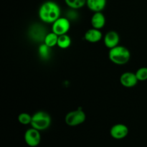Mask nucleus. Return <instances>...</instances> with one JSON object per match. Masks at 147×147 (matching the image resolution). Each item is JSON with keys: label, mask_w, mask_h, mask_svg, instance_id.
Instances as JSON below:
<instances>
[{"label": "nucleus", "mask_w": 147, "mask_h": 147, "mask_svg": "<svg viewBox=\"0 0 147 147\" xmlns=\"http://www.w3.org/2000/svg\"><path fill=\"white\" fill-rule=\"evenodd\" d=\"M52 123L50 115L45 111H37L32 116L31 127L40 131H45L48 129Z\"/></svg>", "instance_id": "3"}, {"label": "nucleus", "mask_w": 147, "mask_h": 147, "mask_svg": "<svg viewBox=\"0 0 147 147\" xmlns=\"http://www.w3.org/2000/svg\"><path fill=\"white\" fill-rule=\"evenodd\" d=\"M72 41L71 38L67 34H62V35L58 36V40H57V45L60 47V49H67L71 45Z\"/></svg>", "instance_id": "15"}, {"label": "nucleus", "mask_w": 147, "mask_h": 147, "mask_svg": "<svg viewBox=\"0 0 147 147\" xmlns=\"http://www.w3.org/2000/svg\"><path fill=\"white\" fill-rule=\"evenodd\" d=\"M66 5L70 9H79L86 5V0H64Z\"/></svg>", "instance_id": "16"}, {"label": "nucleus", "mask_w": 147, "mask_h": 147, "mask_svg": "<svg viewBox=\"0 0 147 147\" xmlns=\"http://www.w3.org/2000/svg\"><path fill=\"white\" fill-rule=\"evenodd\" d=\"M135 74L139 81H146L147 80V67H140L136 70Z\"/></svg>", "instance_id": "19"}, {"label": "nucleus", "mask_w": 147, "mask_h": 147, "mask_svg": "<svg viewBox=\"0 0 147 147\" xmlns=\"http://www.w3.org/2000/svg\"><path fill=\"white\" fill-rule=\"evenodd\" d=\"M86 120V114L82 109L71 111L66 114L65 117V122L68 126L75 127L81 125Z\"/></svg>", "instance_id": "4"}, {"label": "nucleus", "mask_w": 147, "mask_h": 147, "mask_svg": "<svg viewBox=\"0 0 147 147\" xmlns=\"http://www.w3.org/2000/svg\"><path fill=\"white\" fill-rule=\"evenodd\" d=\"M106 23V17L102 11L93 13L90 19V24H91L92 27L98 29V30H101L105 27Z\"/></svg>", "instance_id": "12"}, {"label": "nucleus", "mask_w": 147, "mask_h": 147, "mask_svg": "<svg viewBox=\"0 0 147 147\" xmlns=\"http://www.w3.org/2000/svg\"><path fill=\"white\" fill-rule=\"evenodd\" d=\"M24 139L26 144L30 147H37L41 142V134L40 131L31 127L25 131Z\"/></svg>", "instance_id": "6"}, {"label": "nucleus", "mask_w": 147, "mask_h": 147, "mask_svg": "<svg viewBox=\"0 0 147 147\" xmlns=\"http://www.w3.org/2000/svg\"><path fill=\"white\" fill-rule=\"evenodd\" d=\"M129 128L123 123H116L110 129V135L113 139L121 140L126 138L129 134Z\"/></svg>", "instance_id": "8"}, {"label": "nucleus", "mask_w": 147, "mask_h": 147, "mask_svg": "<svg viewBox=\"0 0 147 147\" xmlns=\"http://www.w3.org/2000/svg\"><path fill=\"white\" fill-rule=\"evenodd\" d=\"M17 120L22 125H29L31 123L32 116L27 113H21L19 114Z\"/></svg>", "instance_id": "18"}, {"label": "nucleus", "mask_w": 147, "mask_h": 147, "mask_svg": "<svg viewBox=\"0 0 147 147\" xmlns=\"http://www.w3.org/2000/svg\"><path fill=\"white\" fill-rule=\"evenodd\" d=\"M61 10L58 4L53 1H46L41 4L38 10V17L46 24H53L60 17Z\"/></svg>", "instance_id": "1"}, {"label": "nucleus", "mask_w": 147, "mask_h": 147, "mask_svg": "<svg viewBox=\"0 0 147 147\" xmlns=\"http://www.w3.org/2000/svg\"><path fill=\"white\" fill-rule=\"evenodd\" d=\"M38 55L42 60H48L51 55V47L45 43H41L38 47Z\"/></svg>", "instance_id": "14"}, {"label": "nucleus", "mask_w": 147, "mask_h": 147, "mask_svg": "<svg viewBox=\"0 0 147 147\" xmlns=\"http://www.w3.org/2000/svg\"><path fill=\"white\" fill-rule=\"evenodd\" d=\"M29 37L36 42H44L45 38L47 33L44 27L40 24H34L29 29Z\"/></svg>", "instance_id": "7"}, {"label": "nucleus", "mask_w": 147, "mask_h": 147, "mask_svg": "<svg viewBox=\"0 0 147 147\" xmlns=\"http://www.w3.org/2000/svg\"><path fill=\"white\" fill-rule=\"evenodd\" d=\"M70 29V21L66 17H60L52 24V32L57 35L67 34Z\"/></svg>", "instance_id": "5"}, {"label": "nucleus", "mask_w": 147, "mask_h": 147, "mask_svg": "<svg viewBox=\"0 0 147 147\" xmlns=\"http://www.w3.org/2000/svg\"><path fill=\"white\" fill-rule=\"evenodd\" d=\"M138 80L135 73L132 72H124L120 76V83L122 86L127 88H133L137 85Z\"/></svg>", "instance_id": "9"}, {"label": "nucleus", "mask_w": 147, "mask_h": 147, "mask_svg": "<svg viewBox=\"0 0 147 147\" xmlns=\"http://www.w3.org/2000/svg\"><path fill=\"white\" fill-rule=\"evenodd\" d=\"M103 39V34L100 30L93 28L89 29L85 32L84 40L90 43H97Z\"/></svg>", "instance_id": "11"}, {"label": "nucleus", "mask_w": 147, "mask_h": 147, "mask_svg": "<svg viewBox=\"0 0 147 147\" xmlns=\"http://www.w3.org/2000/svg\"><path fill=\"white\" fill-rule=\"evenodd\" d=\"M57 40H58V35L52 32L47 33L43 43L53 48L57 45Z\"/></svg>", "instance_id": "17"}, {"label": "nucleus", "mask_w": 147, "mask_h": 147, "mask_svg": "<svg viewBox=\"0 0 147 147\" xmlns=\"http://www.w3.org/2000/svg\"><path fill=\"white\" fill-rule=\"evenodd\" d=\"M66 17L69 20H76L78 17V14L76 11V9H70L68 11L66 14Z\"/></svg>", "instance_id": "20"}, {"label": "nucleus", "mask_w": 147, "mask_h": 147, "mask_svg": "<svg viewBox=\"0 0 147 147\" xmlns=\"http://www.w3.org/2000/svg\"><path fill=\"white\" fill-rule=\"evenodd\" d=\"M103 42H104L105 46L109 50L119 45V42H120L119 34L116 31H113V30L108 32L103 37Z\"/></svg>", "instance_id": "10"}, {"label": "nucleus", "mask_w": 147, "mask_h": 147, "mask_svg": "<svg viewBox=\"0 0 147 147\" xmlns=\"http://www.w3.org/2000/svg\"><path fill=\"white\" fill-rule=\"evenodd\" d=\"M106 4L107 0H86V6L93 13L103 11Z\"/></svg>", "instance_id": "13"}, {"label": "nucleus", "mask_w": 147, "mask_h": 147, "mask_svg": "<svg viewBox=\"0 0 147 147\" xmlns=\"http://www.w3.org/2000/svg\"><path fill=\"white\" fill-rule=\"evenodd\" d=\"M109 58L113 64L123 65L127 64L130 60L131 53L124 46L118 45L109 50Z\"/></svg>", "instance_id": "2"}]
</instances>
